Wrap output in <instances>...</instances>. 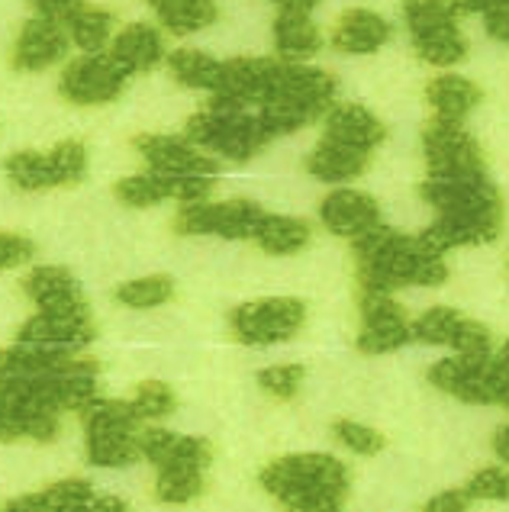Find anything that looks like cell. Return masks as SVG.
I'll use <instances>...</instances> for the list:
<instances>
[{
	"mask_svg": "<svg viewBox=\"0 0 509 512\" xmlns=\"http://www.w3.org/2000/svg\"><path fill=\"white\" fill-rule=\"evenodd\" d=\"M358 258V284L365 294H394L400 287H439L448 277L442 255L429 252L419 239L384 223L352 239Z\"/></svg>",
	"mask_w": 509,
	"mask_h": 512,
	"instance_id": "6da1fadb",
	"label": "cell"
},
{
	"mask_svg": "<svg viewBox=\"0 0 509 512\" xmlns=\"http://www.w3.org/2000/svg\"><path fill=\"white\" fill-rule=\"evenodd\" d=\"M261 487L287 512H342L348 471L332 455H287L261 471Z\"/></svg>",
	"mask_w": 509,
	"mask_h": 512,
	"instance_id": "7a4b0ae2",
	"label": "cell"
},
{
	"mask_svg": "<svg viewBox=\"0 0 509 512\" xmlns=\"http://www.w3.org/2000/svg\"><path fill=\"white\" fill-rule=\"evenodd\" d=\"M336 91L339 84L329 71L281 62L271 94L258 110V120L268 129L271 139L290 136L297 129L310 126L313 120H319V116L336 104Z\"/></svg>",
	"mask_w": 509,
	"mask_h": 512,
	"instance_id": "3957f363",
	"label": "cell"
},
{
	"mask_svg": "<svg viewBox=\"0 0 509 512\" xmlns=\"http://www.w3.org/2000/svg\"><path fill=\"white\" fill-rule=\"evenodd\" d=\"M184 139L207 155L213 152L223 158H236V162H249L255 152H261L271 142L258 113L229 97H210L207 110H200L187 120Z\"/></svg>",
	"mask_w": 509,
	"mask_h": 512,
	"instance_id": "277c9868",
	"label": "cell"
},
{
	"mask_svg": "<svg viewBox=\"0 0 509 512\" xmlns=\"http://www.w3.org/2000/svg\"><path fill=\"white\" fill-rule=\"evenodd\" d=\"M429 384L439 387L442 393H452L461 403H477V406H493L506 403L509 397V364H506V348L497 355H455L445 358L429 368Z\"/></svg>",
	"mask_w": 509,
	"mask_h": 512,
	"instance_id": "5b68a950",
	"label": "cell"
},
{
	"mask_svg": "<svg viewBox=\"0 0 509 512\" xmlns=\"http://www.w3.org/2000/svg\"><path fill=\"white\" fill-rule=\"evenodd\" d=\"M87 435V461L97 467H126L139 458V419L123 400L94 397L81 409Z\"/></svg>",
	"mask_w": 509,
	"mask_h": 512,
	"instance_id": "8992f818",
	"label": "cell"
},
{
	"mask_svg": "<svg viewBox=\"0 0 509 512\" xmlns=\"http://www.w3.org/2000/svg\"><path fill=\"white\" fill-rule=\"evenodd\" d=\"M403 20L410 26L413 49L432 68L458 65L468 55V36L448 0H403Z\"/></svg>",
	"mask_w": 509,
	"mask_h": 512,
	"instance_id": "52a82bcc",
	"label": "cell"
},
{
	"mask_svg": "<svg viewBox=\"0 0 509 512\" xmlns=\"http://www.w3.org/2000/svg\"><path fill=\"white\" fill-rule=\"evenodd\" d=\"M4 171L23 194L71 187L87 174V149L78 139H65L49 152H13L4 162Z\"/></svg>",
	"mask_w": 509,
	"mask_h": 512,
	"instance_id": "ba28073f",
	"label": "cell"
},
{
	"mask_svg": "<svg viewBox=\"0 0 509 512\" xmlns=\"http://www.w3.org/2000/svg\"><path fill=\"white\" fill-rule=\"evenodd\" d=\"M423 155L429 178H474V174H487L481 142L464 129V123H426Z\"/></svg>",
	"mask_w": 509,
	"mask_h": 512,
	"instance_id": "9c48e42d",
	"label": "cell"
},
{
	"mask_svg": "<svg viewBox=\"0 0 509 512\" xmlns=\"http://www.w3.org/2000/svg\"><path fill=\"white\" fill-rule=\"evenodd\" d=\"M265 210L255 200H197L181 203L174 229L181 236H220V239H252Z\"/></svg>",
	"mask_w": 509,
	"mask_h": 512,
	"instance_id": "30bf717a",
	"label": "cell"
},
{
	"mask_svg": "<svg viewBox=\"0 0 509 512\" xmlns=\"http://www.w3.org/2000/svg\"><path fill=\"white\" fill-rule=\"evenodd\" d=\"M58 413L46 409L33 387L17 377H0V442H52Z\"/></svg>",
	"mask_w": 509,
	"mask_h": 512,
	"instance_id": "8fae6325",
	"label": "cell"
},
{
	"mask_svg": "<svg viewBox=\"0 0 509 512\" xmlns=\"http://www.w3.org/2000/svg\"><path fill=\"white\" fill-rule=\"evenodd\" d=\"M307 323V306L294 297H268L242 303L232 313V332L245 345H274L287 342Z\"/></svg>",
	"mask_w": 509,
	"mask_h": 512,
	"instance_id": "7c38bea8",
	"label": "cell"
},
{
	"mask_svg": "<svg viewBox=\"0 0 509 512\" xmlns=\"http://www.w3.org/2000/svg\"><path fill=\"white\" fill-rule=\"evenodd\" d=\"M126 81L129 75L104 49L97 55H81L71 65H65L62 78H58V94H62L68 104L100 107L120 97L126 91Z\"/></svg>",
	"mask_w": 509,
	"mask_h": 512,
	"instance_id": "4fadbf2b",
	"label": "cell"
},
{
	"mask_svg": "<svg viewBox=\"0 0 509 512\" xmlns=\"http://www.w3.org/2000/svg\"><path fill=\"white\" fill-rule=\"evenodd\" d=\"M410 339L426 345H452L458 355H487L493 351L490 329L477 319L461 316L452 306H432L410 323Z\"/></svg>",
	"mask_w": 509,
	"mask_h": 512,
	"instance_id": "5bb4252c",
	"label": "cell"
},
{
	"mask_svg": "<svg viewBox=\"0 0 509 512\" xmlns=\"http://www.w3.org/2000/svg\"><path fill=\"white\" fill-rule=\"evenodd\" d=\"M142 162L155 174H171V178H213L220 171V162L207 155L197 145H191L184 136H162L145 133L133 139Z\"/></svg>",
	"mask_w": 509,
	"mask_h": 512,
	"instance_id": "9a60e30c",
	"label": "cell"
},
{
	"mask_svg": "<svg viewBox=\"0 0 509 512\" xmlns=\"http://www.w3.org/2000/svg\"><path fill=\"white\" fill-rule=\"evenodd\" d=\"M213 194V181L210 178H171V174H129L120 178L113 187V197L126 203V207H155L162 200H178V203H197V200H210Z\"/></svg>",
	"mask_w": 509,
	"mask_h": 512,
	"instance_id": "2e32d148",
	"label": "cell"
},
{
	"mask_svg": "<svg viewBox=\"0 0 509 512\" xmlns=\"http://www.w3.org/2000/svg\"><path fill=\"white\" fill-rule=\"evenodd\" d=\"M410 339V319L403 306L390 300V294H365L361 297V332L358 351L365 355H387L403 348Z\"/></svg>",
	"mask_w": 509,
	"mask_h": 512,
	"instance_id": "e0dca14e",
	"label": "cell"
},
{
	"mask_svg": "<svg viewBox=\"0 0 509 512\" xmlns=\"http://www.w3.org/2000/svg\"><path fill=\"white\" fill-rule=\"evenodd\" d=\"M429 207L439 213H500V194L487 174L474 178H429L419 187Z\"/></svg>",
	"mask_w": 509,
	"mask_h": 512,
	"instance_id": "ac0fdd59",
	"label": "cell"
},
{
	"mask_svg": "<svg viewBox=\"0 0 509 512\" xmlns=\"http://www.w3.org/2000/svg\"><path fill=\"white\" fill-rule=\"evenodd\" d=\"M281 58H255V55H239V58H226L223 71H220V87L210 97H229L236 104H265L274 78H278Z\"/></svg>",
	"mask_w": 509,
	"mask_h": 512,
	"instance_id": "d6986e66",
	"label": "cell"
},
{
	"mask_svg": "<svg viewBox=\"0 0 509 512\" xmlns=\"http://www.w3.org/2000/svg\"><path fill=\"white\" fill-rule=\"evenodd\" d=\"M500 232V213H439V219L419 236V245L435 255L452 248L493 242Z\"/></svg>",
	"mask_w": 509,
	"mask_h": 512,
	"instance_id": "ffe728a7",
	"label": "cell"
},
{
	"mask_svg": "<svg viewBox=\"0 0 509 512\" xmlns=\"http://www.w3.org/2000/svg\"><path fill=\"white\" fill-rule=\"evenodd\" d=\"M68 46L71 42L65 36L62 23L33 17L20 26L17 42H13V52H10V65L17 71H46L55 62H62Z\"/></svg>",
	"mask_w": 509,
	"mask_h": 512,
	"instance_id": "44dd1931",
	"label": "cell"
},
{
	"mask_svg": "<svg viewBox=\"0 0 509 512\" xmlns=\"http://www.w3.org/2000/svg\"><path fill=\"white\" fill-rule=\"evenodd\" d=\"M23 294L36 303L39 313H62V316H91L87 300L71 271L42 265L23 277Z\"/></svg>",
	"mask_w": 509,
	"mask_h": 512,
	"instance_id": "7402d4cb",
	"label": "cell"
},
{
	"mask_svg": "<svg viewBox=\"0 0 509 512\" xmlns=\"http://www.w3.org/2000/svg\"><path fill=\"white\" fill-rule=\"evenodd\" d=\"M136 445H139V458H149L158 471H168V467H197V471H207L213 461L210 442H203L197 435L142 429L136 435Z\"/></svg>",
	"mask_w": 509,
	"mask_h": 512,
	"instance_id": "603a6c76",
	"label": "cell"
},
{
	"mask_svg": "<svg viewBox=\"0 0 509 512\" xmlns=\"http://www.w3.org/2000/svg\"><path fill=\"white\" fill-rule=\"evenodd\" d=\"M319 223H323L329 232L345 239H358L361 232L374 229L381 223V207L371 194H361V190L352 187H339L319 203Z\"/></svg>",
	"mask_w": 509,
	"mask_h": 512,
	"instance_id": "cb8c5ba5",
	"label": "cell"
},
{
	"mask_svg": "<svg viewBox=\"0 0 509 512\" xmlns=\"http://www.w3.org/2000/svg\"><path fill=\"white\" fill-rule=\"evenodd\" d=\"M323 116H326L323 139L339 142L345 149H358L371 155L387 139V126L371 110L358 104H332Z\"/></svg>",
	"mask_w": 509,
	"mask_h": 512,
	"instance_id": "d4e9b609",
	"label": "cell"
},
{
	"mask_svg": "<svg viewBox=\"0 0 509 512\" xmlns=\"http://www.w3.org/2000/svg\"><path fill=\"white\" fill-rule=\"evenodd\" d=\"M91 339H94L91 316H62V313H36L17 332V342L65 348V351H81Z\"/></svg>",
	"mask_w": 509,
	"mask_h": 512,
	"instance_id": "484cf974",
	"label": "cell"
},
{
	"mask_svg": "<svg viewBox=\"0 0 509 512\" xmlns=\"http://www.w3.org/2000/svg\"><path fill=\"white\" fill-rule=\"evenodd\" d=\"M390 39H394V26H390L381 13L352 7L339 17L336 33H332V46L342 55H371V52H381Z\"/></svg>",
	"mask_w": 509,
	"mask_h": 512,
	"instance_id": "4316f807",
	"label": "cell"
},
{
	"mask_svg": "<svg viewBox=\"0 0 509 512\" xmlns=\"http://www.w3.org/2000/svg\"><path fill=\"white\" fill-rule=\"evenodd\" d=\"M107 52H110L113 62L133 78V75H139V71H152L158 62H162L165 39H162V33H158V26L133 23V26H126L116 39H110Z\"/></svg>",
	"mask_w": 509,
	"mask_h": 512,
	"instance_id": "83f0119b",
	"label": "cell"
},
{
	"mask_svg": "<svg viewBox=\"0 0 509 512\" xmlns=\"http://www.w3.org/2000/svg\"><path fill=\"white\" fill-rule=\"evenodd\" d=\"M323 46V36H319V26L313 23L310 13L303 10H281L278 20H274V52H278L281 62L290 65H303L307 58H313Z\"/></svg>",
	"mask_w": 509,
	"mask_h": 512,
	"instance_id": "f1b7e54d",
	"label": "cell"
},
{
	"mask_svg": "<svg viewBox=\"0 0 509 512\" xmlns=\"http://www.w3.org/2000/svg\"><path fill=\"white\" fill-rule=\"evenodd\" d=\"M426 100L435 113V120L445 123H464L474 113V107L484 100V91L471 78L461 75H439L426 87Z\"/></svg>",
	"mask_w": 509,
	"mask_h": 512,
	"instance_id": "f546056e",
	"label": "cell"
},
{
	"mask_svg": "<svg viewBox=\"0 0 509 512\" xmlns=\"http://www.w3.org/2000/svg\"><path fill=\"white\" fill-rule=\"evenodd\" d=\"M368 165H371L368 152L345 149V145L329 142V139H319V145L307 155V171L316 181H326V184L355 181L368 171Z\"/></svg>",
	"mask_w": 509,
	"mask_h": 512,
	"instance_id": "4dcf8cb0",
	"label": "cell"
},
{
	"mask_svg": "<svg viewBox=\"0 0 509 512\" xmlns=\"http://www.w3.org/2000/svg\"><path fill=\"white\" fill-rule=\"evenodd\" d=\"M62 26L71 46L81 49L84 55L104 52L113 39V13L94 4H78L75 10H68Z\"/></svg>",
	"mask_w": 509,
	"mask_h": 512,
	"instance_id": "1f68e13d",
	"label": "cell"
},
{
	"mask_svg": "<svg viewBox=\"0 0 509 512\" xmlns=\"http://www.w3.org/2000/svg\"><path fill=\"white\" fill-rule=\"evenodd\" d=\"M310 236H313V229L307 219L265 213L252 232V242L268 255H297L310 245Z\"/></svg>",
	"mask_w": 509,
	"mask_h": 512,
	"instance_id": "d6a6232c",
	"label": "cell"
},
{
	"mask_svg": "<svg viewBox=\"0 0 509 512\" xmlns=\"http://www.w3.org/2000/svg\"><path fill=\"white\" fill-rule=\"evenodd\" d=\"M158 23L174 36H191L216 23V0H149Z\"/></svg>",
	"mask_w": 509,
	"mask_h": 512,
	"instance_id": "836d02e7",
	"label": "cell"
},
{
	"mask_svg": "<svg viewBox=\"0 0 509 512\" xmlns=\"http://www.w3.org/2000/svg\"><path fill=\"white\" fill-rule=\"evenodd\" d=\"M168 68H171V75L178 78V84L194 87V91L216 94V87H220L223 62H220V58H210L207 52H200V49L171 52L168 55Z\"/></svg>",
	"mask_w": 509,
	"mask_h": 512,
	"instance_id": "e575fe53",
	"label": "cell"
},
{
	"mask_svg": "<svg viewBox=\"0 0 509 512\" xmlns=\"http://www.w3.org/2000/svg\"><path fill=\"white\" fill-rule=\"evenodd\" d=\"M203 487H207V480H203V471H197V467H168V471H158L155 500L168 506H184L197 500Z\"/></svg>",
	"mask_w": 509,
	"mask_h": 512,
	"instance_id": "d590c367",
	"label": "cell"
},
{
	"mask_svg": "<svg viewBox=\"0 0 509 512\" xmlns=\"http://www.w3.org/2000/svg\"><path fill=\"white\" fill-rule=\"evenodd\" d=\"M33 496L42 512H87L94 503V487L81 477H68Z\"/></svg>",
	"mask_w": 509,
	"mask_h": 512,
	"instance_id": "8d00e7d4",
	"label": "cell"
},
{
	"mask_svg": "<svg viewBox=\"0 0 509 512\" xmlns=\"http://www.w3.org/2000/svg\"><path fill=\"white\" fill-rule=\"evenodd\" d=\"M174 300V281L168 274L139 277V281H126L116 287V303L129 306V310H152Z\"/></svg>",
	"mask_w": 509,
	"mask_h": 512,
	"instance_id": "74e56055",
	"label": "cell"
},
{
	"mask_svg": "<svg viewBox=\"0 0 509 512\" xmlns=\"http://www.w3.org/2000/svg\"><path fill=\"white\" fill-rule=\"evenodd\" d=\"M129 406H133L136 419H165L174 413L178 397H174V390L162 384V380H145V384L136 387V397Z\"/></svg>",
	"mask_w": 509,
	"mask_h": 512,
	"instance_id": "f35d334b",
	"label": "cell"
},
{
	"mask_svg": "<svg viewBox=\"0 0 509 512\" xmlns=\"http://www.w3.org/2000/svg\"><path fill=\"white\" fill-rule=\"evenodd\" d=\"M332 435H336L339 445H345L352 455H361V458L381 455L387 445V438L377 429L361 426V422H352V419H339L336 426H332Z\"/></svg>",
	"mask_w": 509,
	"mask_h": 512,
	"instance_id": "ab89813d",
	"label": "cell"
},
{
	"mask_svg": "<svg viewBox=\"0 0 509 512\" xmlns=\"http://www.w3.org/2000/svg\"><path fill=\"white\" fill-rule=\"evenodd\" d=\"M303 374H307V371H303V364H278V368L261 371L258 384H261V390H268L271 397L294 400L300 384H303Z\"/></svg>",
	"mask_w": 509,
	"mask_h": 512,
	"instance_id": "60d3db41",
	"label": "cell"
},
{
	"mask_svg": "<svg viewBox=\"0 0 509 512\" xmlns=\"http://www.w3.org/2000/svg\"><path fill=\"white\" fill-rule=\"evenodd\" d=\"M464 496L468 500H506L509 496V477L503 467H484L477 471L468 487H464Z\"/></svg>",
	"mask_w": 509,
	"mask_h": 512,
	"instance_id": "b9f144b4",
	"label": "cell"
},
{
	"mask_svg": "<svg viewBox=\"0 0 509 512\" xmlns=\"http://www.w3.org/2000/svg\"><path fill=\"white\" fill-rule=\"evenodd\" d=\"M36 255V245L20 232H0V271L20 268Z\"/></svg>",
	"mask_w": 509,
	"mask_h": 512,
	"instance_id": "7bdbcfd3",
	"label": "cell"
},
{
	"mask_svg": "<svg viewBox=\"0 0 509 512\" xmlns=\"http://www.w3.org/2000/svg\"><path fill=\"white\" fill-rule=\"evenodd\" d=\"M29 4V10L36 13V17H42V20H58L62 23L65 20V13L68 10H75L81 0H26Z\"/></svg>",
	"mask_w": 509,
	"mask_h": 512,
	"instance_id": "ee69618b",
	"label": "cell"
},
{
	"mask_svg": "<svg viewBox=\"0 0 509 512\" xmlns=\"http://www.w3.org/2000/svg\"><path fill=\"white\" fill-rule=\"evenodd\" d=\"M468 496H464V490H445L439 493L435 500L423 509V512H464L468 509Z\"/></svg>",
	"mask_w": 509,
	"mask_h": 512,
	"instance_id": "f6af8a7d",
	"label": "cell"
},
{
	"mask_svg": "<svg viewBox=\"0 0 509 512\" xmlns=\"http://www.w3.org/2000/svg\"><path fill=\"white\" fill-rule=\"evenodd\" d=\"M484 23H487V33L497 39V42H506L509 39V4L506 7H497L484 13Z\"/></svg>",
	"mask_w": 509,
	"mask_h": 512,
	"instance_id": "bcb514c9",
	"label": "cell"
},
{
	"mask_svg": "<svg viewBox=\"0 0 509 512\" xmlns=\"http://www.w3.org/2000/svg\"><path fill=\"white\" fill-rule=\"evenodd\" d=\"M452 4V10L458 13V17H464V13H490V10H497V7H506L509 0H448Z\"/></svg>",
	"mask_w": 509,
	"mask_h": 512,
	"instance_id": "7dc6e473",
	"label": "cell"
},
{
	"mask_svg": "<svg viewBox=\"0 0 509 512\" xmlns=\"http://www.w3.org/2000/svg\"><path fill=\"white\" fill-rule=\"evenodd\" d=\"M87 512H129V506L123 500H116V496H94Z\"/></svg>",
	"mask_w": 509,
	"mask_h": 512,
	"instance_id": "c3c4849f",
	"label": "cell"
},
{
	"mask_svg": "<svg viewBox=\"0 0 509 512\" xmlns=\"http://www.w3.org/2000/svg\"><path fill=\"white\" fill-rule=\"evenodd\" d=\"M274 4H278L281 10H303V13H310L319 0H274Z\"/></svg>",
	"mask_w": 509,
	"mask_h": 512,
	"instance_id": "681fc988",
	"label": "cell"
},
{
	"mask_svg": "<svg viewBox=\"0 0 509 512\" xmlns=\"http://www.w3.org/2000/svg\"><path fill=\"white\" fill-rule=\"evenodd\" d=\"M493 448H497L500 461H506V458H509V445H506V426H500V429H497V435H493Z\"/></svg>",
	"mask_w": 509,
	"mask_h": 512,
	"instance_id": "f907efd6",
	"label": "cell"
}]
</instances>
